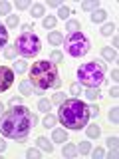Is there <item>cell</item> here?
I'll list each match as a JSON object with an SVG mask.
<instances>
[{
  "instance_id": "1",
  "label": "cell",
  "mask_w": 119,
  "mask_h": 159,
  "mask_svg": "<svg viewBox=\"0 0 119 159\" xmlns=\"http://www.w3.org/2000/svg\"><path fill=\"white\" fill-rule=\"evenodd\" d=\"M38 117L36 113H32L26 106H12L8 111L2 113L0 117V131L4 137L10 139H24L32 131V127L36 125Z\"/></svg>"
},
{
  "instance_id": "2",
  "label": "cell",
  "mask_w": 119,
  "mask_h": 159,
  "mask_svg": "<svg viewBox=\"0 0 119 159\" xmlns=\"http://www.w3.org/2000/svg\"><path fill=\"white\" fill-rule=\"evenodd\" d=\"M58 111H60L58 113V119L62 121L64 127L77 131V129H82V127L87 125L89 109H87V106L82 102V99H77V98L64 99V102L60 103V109H58Z\"/></svg>"
},
{
  "instance_id": "3",
  "label": "cell",
  "mask_w": 119,
  "mask_h": 159,
  "mask_svg": "<svg viewBox=\"0 0 119 159\" xmlns=\"http://www.w3.org/2000/svg\"><path fill=\"white\" fill-rule=\"evenodd\" d=\"M30 84L36 86V89L46 92L50 88H60L62 80H60L56 64H52L50 60H38L30 68Z\"/></svg>"
},
{
  "instance_id": "4",
  "label": "cell",
  "mask_w": 119,
  "mask_h": 159,
  "mask_svg": "<svg viewBox=\"0 0 119 159\" xmlns=\"http://www.w3.org/2000/svg\"><path fill=\"white\" fill-rule=\"evenodd\" d=\"M77 80L79 84L87 88H99L105 80V64L101 60H91L77 68Z\"/></svg>"
},
{
  "instance_id": "5",
  "label": "cell",
  "mask_w": 119,
  "mask_h": 159,
  "mask_svg": "<svg viewBox=\"0 0 119 159\" xmlns=\"http://www.w3.org/2000/svg\"><path fill=\"white\" fill-rule=\"evenodd\" d=\"M64 46H66V52L72 58H83L89 52L91 44H89V38L83 32H73L64 38Z\"/></svg>"
},
{
  "instance_id": "6",
  "label": "cell",
  "mask_w": 119,
  "mask_h": 159,
  "mask_svg": "<svg viewBox=\"0 0 119 159\" xmlns=\"http://www.w3.org/2000/svg\"><path fill=\"white\" fill-rule=\"evenodd\" d=\"M18 54H22L24 58H32L40 52V38L34 32H26V34H20L16 38V44H14Z\"/></svg>"
},
{
  "instance_id": "7",
  "label": "cell",
  "mask_w": 119,
  "mask_h": 159,
  "mask_svg": "<svg viewBox=\"0 0 119 159\" xmlns=\"http://www.w3.org/2000/svg\"><path fill=\"white\" fill-rule=\"evenodd\" d=\"M14 84V70L8 66H0V93Z\"/></svg>"
},
{
  "instance_id": "8",
  "label": "cell",
  "mask_w": 119,
  "mask_h": 159,
  "mask_svg": "<svg viewBox=\"0 0 119 159\" xmlns=\"http://www.w3.org/2000/svg\"><path fill=\"white\" fill-rule=\"evenodd\" d=\"M52 139L56 143H66L68 141V131H66V129H62V127H56L52 131Z\"/></svg>"
},
{
  "instance_id": "9",
  "label": "cell",
  "mask_w": 119,
  "mask_h": 159,
  "mask_svg": "<svg viewBox=\"0 0 119 159\" xmlns=\"http://www.w3.org/2000/svg\"><path fill=\"white\" fill-rule=\"evenodd\" d=\"M105 18H107V12H105L103 8H97V10H93V12H91V22H93V24L105 22Z\"/></svg>"
},
{
  "instance_id": "10",
  "label": "cell",
  "mask_w": 119,
  "mask_h": 159,
  "mask_svg": "<svg viewBox=\"0 0 119 159\" xmlns=\"http://www.w3.org/2000/svg\"><path fill=\"white\" fill-rule=\"evenodd\" d=\"M36 143H38V147H40V149H44V151H48V153H52V151H54V143H52V141H48V137H42V135H40V137L36 139Z\"/></svg>"
},
{
  "instance_id": "11",
  "label": "cell",
  "mask_w": 119,
  "mask_h": 159,
  "mask_svg": "<svg viewBox=\"0 0 119 159\" xmlns=\"http://www.w3.org/2000/svg\"><path fill=\"white\" fill-rule=\"evenodd\" d=\"M48 42L52 44V46H60V44H64V34L62 32H50L48 34Z\"/></svg>"
},
{
  "instance_id": "12",
  "label": "cell",
  "mask_w": 119,
  "mask_h": 159,
  "mask_svg": "<svg viewBox=\"0 0 119 159\" xmlns=\"http://www.w3.org/2000/svg\"><path fill=\"white\" fill-rule=\"evenodd\" d=\"M101 56L107 60V62H113V60L117 58V52H115V48H111V46H105V48H101Z\"/></svg>"
},
{
  "instance_id": "13",
  "label": "cell",
  "mask_w": 119,
  "mask_h": 159,
  "mask_svg": "<svg viewBox=\"0 0 119 159\" xmlns=\"http://www.w3.org/2000/svg\"><path fill=\"white\" fill-rule=\"evenodd\" d=\"M62 155L64 157H76L77 155V147L73 145V143H66L64 149H62Z\"/></svg>"
},
{
  "instance_id": "14",
  "label": "cell",
  "mask_w": 119,
  "mask_h": 159,
  "mask_svg": "<svg viewBox=\"0 0 119 159\" xmlns=\"http://www.w3.org/2000/svg\"><path fill=\"white\" fill-rule=\"evenodd\" d=\"M86 133H87V137H91V139H97L99 135H101V127H99L97 123H93V125H87Z\"/></svg>"
},
{
  "instance_id": "15",
  "label": "cell",
  "mask_w": 119,
  "mask_h": 159,
  "mask_svg": "<svg viewBox=\"0 0 119 159\" xmlns=\"http://www.w3.org/2000/svg\"><path fill=\"white\" fill-rule=\"evenodd\" d=\"M97 8H99V0H86V2H82V10H86V12H93Z\"/></svg>"
},
{
  "instance_id": "16",
  "label": "cell",
  "mask_w": 119,
  "mask_h": 159,
  "mask_svg": "<svg viewBox=\"0 0 119 159\" xmlns=\"http://www.w3.org/2000/svg\"><path fill=\"white\" fill-rule=\"evenodd\" d=\"M6 44H8V28L0 24V50L6 48Z\"/></svg>"
},
{
  "instance_id": "17",
  "label": "cell",
  "mask_w": 119,
  "mask_h": 159,
  "mask_svg": "<svg viewBox=\"0 0 119 159\" xmlns=\"http://www.w3.org/2000/svg\"><path fill=\"white\" fill-rule=\"evenodd\" d=\"M86 98L89 99V102H95V99L101 98V92H99V88H87L86 92Z\"/></svg>"
},
{
  "instance_id": "18",
  "label": "cell",
  "mask_w": 119,
  "mask_h": 159,
  "mask_svg": "<svg viewBox=\"0 0 119 159\" xmlns=\"http://www.w3.org/2000/svg\"><path fill=\"white\" fill-rule=\"evenodd\" d=\"M26 70H28L26 60H16V64H14V74H24Z\"/></svg>"
},
{
  "instance_id": "19",
  "label": "cell",
  "mask_w": 119,
  "mask_h": 159,
  "mask_svg": "<svg viewBox=\"0 0 119 159\" xmlns=\"http://www.w3.org/2000/svg\"><path fill=\"white\" fill-rule=\"evenodd\" d=\"M38 109H40V111H44V113H50V109H52V102L46 99V98H42L38 102Z\"/></svg>"
},
{
  "instance_id": "20",
  "label": "cell",
  "mask_w": 119,
  "mask_h": 159,
  "mask_svg": "<svg viewBox=\"0 0 119 159\" xmlns=\"http://www.w3.org/2000/svg\"><path fill=\"white\" fill-rule=\"evenodd\" d=\"M20 93H22V96H30V93H32V84H30V80H24V82L20 84Z\"/></svg>"
},
{
  "instance_id": "21",
  "label": "cell",
  "mask_w": 119,
  "mask_h": 159,
  "mask_svg": "<svg viewBox=\"0 0 119 159\" xmlns=\"http://www.w3.org/2000/svg\"><path fill=\"white\" fill-rule=\"evenodd\" d=\"M56 22H58V18H56V16H46V18L42 20V26L46 28V30H48V28L52 30L54 26H56Z\"/></svg>"
},
{
  "instance_id": "22",
  "label": "cell",
  "mask_w": 119,
  "mask_h": 159,
  "mask_svg": "<svg viewBox=\"0 0 119 159\" xmlns=\"http://www.w3.org/2000/svg\"><path fill=\"white\" fill-rule=\"evenodd\" d=\"M10 10H12V4L6 2V0H2V2H0V16H10Z\"/></svg>"
},
{
  "instance_id": "23",
  "label": "cell",
  "mask_w": 119,
  "mask_h": 159,
  "mask_svg": "<svg viewBox=\"0 0 119 159\" xmlns=\"http://www.w3.org/2000/svg\"><path fill=\"white\" fill-rule=\"evenodd\" d=\"M89 151H91V143H89V141H79L77 153H82V155H87Z\"/></svg>"
},
{
  "instance_id": "24",
  "label": "cell",
  "mask_w": 119,
  "mask_h": 159,
  "mask_svg": "<svg viewBox=\"0 0 119 159\" xmlns=\"http://www.w3.org/2000/svg\"><path fill=\"white\" fill-rule=\"evenodd\" d=\"M44 16V4H32V18Z\"/></svg>"
},
{
  "instance_id": "25",
  "label": "cell",
  "mask_w": 119,
  "mask_h": 159,
  "mask_svg": "<svg viewBox=\"0 0 119 159\" xmlns=\"http://www.w3.org/2000/svg\"><path fill=\"white\" fill-rule=\"evenodd\" d=\"M66 30L69 34H73V32H79V22L77 20H68V24H66Z\"/></svg>"
},
{
  "instance_id": "26",
  "label": "cell",
  "mask_w": 119,
  "mask_h": 159,
  "mask_svg": "<svg viewBox=\"0 0 119 159\" xmlns=\"http://www.w3.org/2000/svg\"><path fill=\"white\" fill-rule=\"evenodd\" d=\"M58 121L56 116H52V113H46V117H44V127H54Z\"/></svg>"
},
{
  "instance_id": "27",
  "label": "cell",
  "mask_w": 119,
  "mask_h": 159,
  "mask_svg": "<svg viewBox=\"0 0 119 159\" xmlns=\"http://www.w3.org/2000/svg\"><path fill=\"white\" fill-rule=\"evenodd\" d=\"M69 14H72V8H68V6H60V10H58V18L68 20V18H69Z\"/></svg>"
},
{
  "instance_id": "28",
  "label": "cell",
  "mask_w": 119,
  "mask_h": 159,
  "mask_svg": "<svg viewBox=\"0 0 119 159\" xmlns=\"http://www.w3.org/2000/svg\"><path fill=\"white\" fill-rule=\"evenodd\" d=\"M62 60H64V54L60 52V50H54L52 56H50V62H52V64H60Z\"/></svg>"
},
{
  "instance_id": "29",
  "label": "cell",
  "mask_w": 119,
  "mask_h": 159,
  "mask_svg": "<svg viewBox=\"0 0 119 159\" xmlns=\"http://www.w3.org/2000/svg\"><path fill=\"white\" fill-rule=\"evenodd\" d=\"M20 24V16H8L6 20V28H16Z\"/></svg>"
},
{
  "instance_id": "30",
  "label": "cell",
  "mask_w": 119,
  "mask_h": 159,
  "mask_svg": "<svg viewBox=\"0 0 119 159\" xmlns=\"http://www.w3.org/2000/svg\"><path fill=\"white\" fill-rule=\"evenodd\" d=\"M113 32H115V26H113V24H105V26L101 28V34H103V36H111Z\"/></svg>"
},
{
  "instance_id": "31",
  "label": "cell",
  "mask_w": 119,
  "mask_h": 159,
  "mask_svg": "<svg viewBox=\"0 0 119 159\" xmlns=\"http://www.w3.org/2000/svg\"><path fill=\"white\" fill-rule=\"evenodd\" d=\"M4 56H6L8 60H14V58H16V48H14V46H8L6 50H4Z\"/></svg>"
},
{
  "instance_id": "32",
  "label": "cell",
  "mask_w": 119,
  "mask_h": 159,
  "mask_svg": "<svg viewBox=\"0 0 119 159\" xmlns=\"http://www.w3.org/2000/svg\"><path fill=\"white\" fill-rule=\"evenodd\" d=\"M69 92H72V96H79V93H82V84H79V82L72 84V88H69Z\"/></svg>"
},
{
  "instance_id": "33",
  "label": "cell",
  "mask_w": 119,
  "mask_h": 159,
  "mask_svg": "<svg viewBox=\"0 0 119 159\" xmlns=\"http://www.w3.org/2000/svg\"><path fill=\"white\" fill-rule=\"evenodd\" d=\"M26 157L28 159H40V151H38V149H28V151H26Z\"/></svg>"
},
{
  "instance_id": "34",
  "label": "cell",
  "mask_w": 119,
  "mask_h": 159,
  "mask_svg": "<svg viewBox=\"0 0 119 159\" xmlns=\"http://www.w3.org/2000/svg\"><path fill=\"white\" fill-rule=\"evenodd\" d=\"M117 111H119L117 107H113L111 111H109V121H113V123H117V121H119V113H117Z\"/></svg>"
},
{
  "instance_id": "35",
  "label": "cell",
  "mask_w": 119,
  "mask_h": 159,
  "mask_svg": "<svg viewBox=\"0 0 119 159\" xmlns=\"http://www.w3.org/2000/svg\"><path fill=\"white\" fill-rule=\"evenodd\" d=\"M30 6V0H16V8L18 10H26Z\"/></svg>"
},
{
  "instance_id": "36",
  "label": "cell",
  "mask_w": 119,
  "mask_h": 159,
  "mask_svg": "<svg viewBox=\"0 0 119 159\" xmlns=\"http://www.w3.org/2000/svg\"><path fill=\"white\" fill-rule=\"evenodd\" d=\"M103 155H105V151H103L101 147H95V149H93V159H103Z\"/></svg>"
},
{
  "instance_id": "37",
  "label": "cell",
  "mask_w": 119,
  "mask_h": 159,
  "mask_svg": "<svg viewBox=\"0 0 119 159\" xmlns=\"http://www.w3.org/2000/svg\"><path fill=\"white\" fill-rule=\"evenodd\" d=\"M117 143H119V139H117L115 135H113V137H107V145H109V149H115Z\"/></svg>"
},
{
  "instance_id": "38",
  "label": "cell",
  "mask_w": 119,
  "mask_h": 159,
  "mask_svg": "<svg viewBox=\"0 0 119 159\" xmlns=\"http://www.w3.org/2000/svg\"><path fill=\"white\" fill-rule=\"evenodd\" d=\"M52 102H54V103H62V102H64V93H62V92H58V93H54V98H52Z\"/></svg>"
},
{
  "instance_id": "39",
  "label": "cell",
  "mask_w": 119,
  "mask_h": 159,
  "mask_svg": "<svg viewBox=\"0 0 119 159\" xmlns=\"http://www.w3.org/2000/svg\"><path fill=\"white\" fill-rule=\"evenodd\" d=\"M87 109H89V116H93V117H95L97 113H99V107H97V106H91V107L87 106Z\"/></svg>"
},
{
  "instance_id": "40",
  "label": "cell",
  "mask_w": 119,
  "mask_h": 159,
  "mask_svg": "<svg viewBox=\"0 0 119 159\" xmlns=\"http://www.w3.org/2000/svg\"><path fill=\"white\" fill-rule=\"evenodd\" d=\"M48 6H52V8H60L62 4H60V0H48Z\"/></svg>"
},
{
  "instance_id": "41",
  "label": "cell",
  "mask_w": 119,
  "mask_h": 159,
  "mask_svg": "<svg viewBox=\"0 0 119 159\" xmlns=\"http://www.w3.org/2000/svg\"><path fill=\"white\" fill-rule=\"evenodd\" d=\"M26 32H32V24H24L22 26V34H26Z\"/></svg>"
},
{
  "instance_id": "42",
  "label": "cell",
  "mask_w": 119,
  "mask_h": 159,
  "mask_svg": "<svg viewBox=\"0 0 119 159\" xmlns=\"http://www.w3.org/2000/svg\"><path fill=\"white\" fill-rule=\"evenodd\" d=\"M111 98H119V88H117V86L111 89Z\"/></svg>"
},
{
  "instance_id": "43",
  "label": "cell",
  "mask_w": 119,
  "mask_h": 159,
  "mask_svg": "<svg viewBox=\"0 0 119 159\" xmlns=\"http://www.w3.org/2000/svg\"><path fill=\"white\" fill-rule=\"evenodd\" d=\"M2 151H6V141L0 139V153H2Z\"/></svg>"
},
{
  "instance_id": "44",
  "label": "cell",
  "mask_w": 119,
  "mask_h": 159,
  "mask_svg": "<svg viewBox=\"0 0 119 159\" xmlns=\"http://www.w3.org/2000/svg\"><path fill=\"white\" fill-rule=\"evenodd\" d=\"M117 78H119V70H113V72H111V80L117 82Z\"/></svg>"
},
{
  "instance_id": "45",
  "label": "cell",
  "mask_w": 119,
  "mask_h": 159,
  "mask_svg": "<svg viewBox=\"0 0 119 159\" xmlns=\"http://www.w3.org/2000/svg\"><path fill=\"white\" fill-rule=\"evenodd\" d=\"M18 103H20V98H12V99H10V106H18Z\"/></svg>"
},
{
  "instance_id": "46",
  "label": "cell",
  "mask_w": 119,
  "mask_h": 159,
  "mask_svg": "<svg viewBox=\"0 0 119 159\" xmlns=\"http://www.w3.org/2000/svg\"><path fill=\"white\" fill-rule=\"evenodd\" d=\"M0 113H4V106H2V103H0Z\"/></svg>"
}]
</instances>
